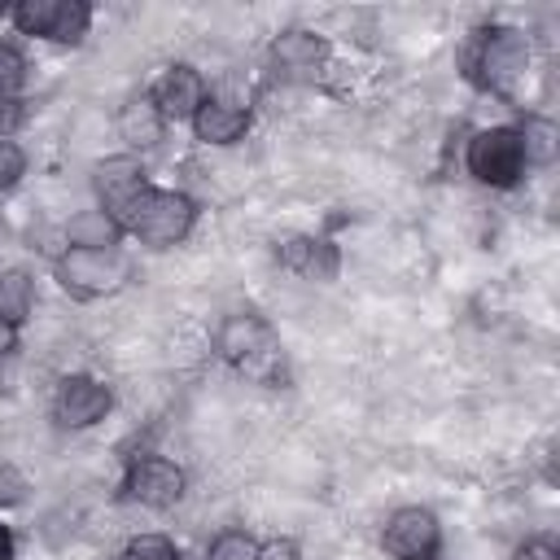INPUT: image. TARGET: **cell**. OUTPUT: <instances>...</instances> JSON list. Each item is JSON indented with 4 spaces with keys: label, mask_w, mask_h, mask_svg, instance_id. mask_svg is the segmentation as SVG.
<instances>
[{
    "label": "cell",
    "mask_w": 560,
    "mask_h": 560,
    "mask_svg": "<svg viewBox=\"0 0 560 560\" xmlns=\"http://www.w3.org/2000/svg\"><path fill=\"white\" fill-rule=\"evenodd\" d=\"M512 560H560V542L551 534H529L525 542H516Z\"/></svg>",
    "instance_id": "24"
},
{
    "label": "cell",
    "mask_w": 560,
    "mask_h": 560,
    "mask_svg": "<svg viewBox=\"0 0 560 560\" xmlns=\"http://www.w3.org/2000/svg\"><path fill=\"white\" fill-rule=\"evenodd\" d=\"M114 560H179V547L166 534H136L122 542V551Z\"/></svg>",
    "instance_id": "20"
},
{
    "label": "cell",
    "mask_w": 560,
    "mask_h": 560,
    "mask_svg": "<svg viewBox=\"0 0 560 560\" xmlns=\"http://www.w3.org/2000/svg\"><path fill=\"white\" fill-rule=\"evenodd\" d=\"M166 118L158 114V105L149 101V92H140V96H131L122 109H118V136H122V144H127V153H149V149H158L162 140H166Z\"/></svg>",
    "instance_id": "15"
},
{
    "label": "cell",
    "mask_w": 560,
    "mask_h": 560,
    "mask_svg": "<svg viewBox=\"0 0 560 560\" xmlns=\"http://www.w3.org/2000/svg\"><path fill=\"white\" fill-rule=\"evenodd\" d=\"M118 494L127 503H140L149 512H171L188 494V472L171 455H131L118 481Z\"/></svg>",
    "instance_id": "7"
},
{
    "label": "cell",
    "mask_w": 560,
    "mask_h": 560,
    "mask_svg": "<svg viewBox=\"0 0 560 560\" xmlns=\"http://www.w3.org/2000/svg\"><path fill=\"white\" fill-rule=\"evenodd\" d=\"M521 131V149H525V166H551L560 158V127L547 114H525L516 122Z\"/></svg>",
    "instance_id": "17"
},
{
    "label": "cell",
    "mask_w": 560,
    "mask_h": 560,
    "mask_svg": "<svg viewBox=\"0 0 560 560\" xmlns=\"http://www.w3.org/2000/svg\"><path fill=\"white\" fill-rule=\"evenodd\" d=\"M206 96H210V83H206V74H201L197 66H188V61L166 66V70L158 74V83L149 88V101L158 105V114L166 118V127L188 122V118L201 109Z\"/></svg>",
    "instance_id": "10"
},
{
    "label": "cell",
    "mask_w": 560,
    "mask_h": 560,
    "mask_svg": "<svg viewBox=\"0 0 560 560\" xmlns=\"http://www.w3.org/2000/svg\"><path fill=\"white\" fill-rule=\"evenodd\" d=\"M13 551H18V542H13V529L0 521V560H13Z\"/></svg>",
    "instance_id": "28"
},
{
    "label": "cell",
    "mask_w": 560,
    "mask_h": 560,
    "mask_svg": "<svg viewBox=\"0 0 560 560\" xmlns=\"http://www.w3.org/2000/svg\"><path fill=\"white\" fill-rule=\"evenodd\" d=\"M214 354L236 368L241 376L249 381H262V385H276L280 368H284V350H280V337L276 328L254 315V311H232L219 319L214 328Z\"/></svg>",
    "instance_id": "2"
},
{
    "label": "cell",
    "mask_w": 560,
    "mask_h": 560,
    "mask_svg": "<svg viewBox=\"0 0 560 560\" xmlns=\"http://www.w3.org/2000/svg\"><path fill=\"white\" fill-rule=\"evenodd\" d=\"M267 57L284 74H315L328 61V39L319 31H306V26H289L267 44Z\"/></svg>",
    "instance_id": "14"
},
{
    "label": "cell",
    "mask_w": 560,
    "mask_h": 560,
    "mask_svg": "<svg viewBox=\"0 0 560 560\" xmlns=\"http://www.w3.org/2000/svg\"><path fill=\"white\" fill-rule=\"evenodd\" d=\"M22 122V96H0V136H13Z\"/></svg>",
    "instance_id": "26"
},
{
    "label": "cell",
    "mask_w": 560,
    "mask_h": 560,
    "mask_svg": "<svg viewBox=\"0 0 560 560\" xmlns=\"http://www.w3.org/2000/svg\"><path fill=\"white\" fill-rule=\"evenodd\" d=\"M442 521L424 503H402L381 525V551L389 560H442Z\"/></svg>",
    "instance_id": "9"
},
{
    "label": "cell",
    "mask_w": 560,
    "mask_h": 560,
    "mask_svg": "<svg viewBox=\"0 0 560 560\" xmlns=\"http://www.w3.org/2000/svg\"><path fill=\"white\" fill-rule=\"evenodd\" d=\"M122 228L109 210L101 206H88V210H74L66 219V245L70 249H122Z\"/></svg>",
    "instance_id": "16"
},
{
    "label": "cell",
    "mask_w": 560,
    "mask_h": 560,
    "mask_svg": "<svg viewBox=\"0 0 560 560\" xmlns=\"http://www.w3.org/2000/svg\"><path fill=\"white\" fill-rule=\"evenodd\" d=\"M464 171L481 184V188H494V192H508L525 179V149H521V131L516 122H494V127H481L468 136L464 144Z\"/></svg>",
    "instance_id": "5"
},
{
    "label": "cell",
    "mask_w": 560,
    "mask_h": 560,
    "mask_svg": "<svg viewBox=\"0 0 560 560\" xmlns=\"http://www.w3.org/2000/svg\"><path fill=\"white\" fill-rule=\"evenodd\" d=\"M258 538L245 525H228L206 542V560H254Z\"/></svg>",
    "instance_id": "19"
},
{
    "label": "cell",
    "mask_w": 560,
    "mask_h": 560,
    "mask_svg": "<svg viewBox=\"0 0 560 560\" xmlns=\"http://www.w3.org/2000/svg\"><path fill=\"white\" fill-rule=\"evenodd\" d=\"M92 18L96 9L88 0H18L9 9V22L18 35L61 44V48H79L92 31Z\"/></svg>",
    "instance_id": "6"
},
{
    "label": "cell",
    "mask_w": 560,
    "mask_h": 560,
    "mask_svg": "<svg viewBox=\"0 0 560 560\" xmlns=\"http://www.w3.org/2000/svg\"><path fill=\"white\" fill-rule=\"evenodd\" d=\"M529 61H534V48H529V35L521 26H486L477 35V52H472V74L486 92L494 96H516V88L525 83L529 74Z\"/></svg>",
    "instance_id": "4"
},
{
    "label": "cell",
    "mask_w": 560,
    "mask_h": 560,
    "mask_svg": "<svg viewBox=\"0 0 560 560\" xmlns=\"http://www.w3.org/2000/svg\"><path fill=\"white\" fill-rule=\"evenodd\" d=\"M188 127H192V140L197 144H206V149H232V144H241L249 136L254 114L241 101H228V96H214L210 92L201 101V109L188 118Z\"/></svg>",
    "instance_id": "11"
},
{
    "label": "cell",
    "mask_w": 560,
    "mask_h": 560,
    "mask_svg": "<svg viewBox=\"0 0 560 560\" xmlns=\"http://www.w3.org/2000/svg\"><path fill=\"white\" fill-rule=\"evenodd\" d=\"M26 57H22V48L18 44H9V39H0V96H18L22 88H26Z\"/></svg>",
    "instance_id": "21"
},
{
    "label": "cell",
    "mask_w": 560,
    "mask_h": 560,
    "mask_svg": "<svg viewBox=\"0 0 560 560\" xmlns=\"http://www.w3.org/2000/svg\"><path fill=\"white\" fill-rule=\"evenodd\" d=\"M140 188H149V171H144V158L136 153H109L92 166V192H96V206L118 214Z\"/></svg>",
    "instance_id": "12"
},
{
    "label": "cell",
    "mask_w": 560,
    "mask_h": 560,
    "mask_svg": "<svg viewBox=\"0 0 560 560\" xmlns=\"http://www.w3.org/2000/svg\"><path fill=\"white\" fill-rule=\"evenodd\" d=\"M18 346H22V328L9 324V319H0V363H9L18 354Z\"/></svg>",
    "instance_id": "27"
},
{
    "label": "cell",
    "mask_w": 560,
    "mask_h": 560,
    "mask_svg": "<svg viewBox=\"0 0 560 560\" xmlns=\"http://www.w3.org/2000/svg\"><path fill=\"white\" fill-rule=\"evenodd\" d=\"M52 280L61 284V293H70L74 302H96V298H114L118 289H127L131 280V258L122 249H61L52 258Z\"/></svg>",
    "instance_id": "3"
},
{
    "label": "cell",
    "mask_w": 560,
    "mask_h": 560,
    "mask_svg": "<svg viewBox=\"0 0 560 560\" xmlns=\"http://www.w3.org/2000/svg\"><path fill=\"white\" fill-rule=\"evenodd\" d=\"M276 262L302 280H332L337 276V245L311 232H289L276 241Z\"/></svg>",
    "instance_id": "13"
},
{
    "label": "cell",
    "mask_w": 560,
    "mask_h": 560,
    "mask_svg": "<svg viewBox=\"0 0 560 560\" xmlns=\"http://www.w3.org/2000/svg\"><path fill=\"white\" fill-rule=\"evenodd\" d=\"M254 560H302V547H298V538L271 534V538H258V551H254Z\"/></svg>",
    "instance_id": "25"
},
{
    "label": "cell",
    "mask_w": 560,
    "mask_h": 560,
    "mask_svg": "<svg viewBox=\"0 0 560 560\" xmlns=\"http://www.w3.org/2000/svg\"><path fill=\"white\" fill-rule=\"evenodd\" d=\"M197 214H201V206H197L192 192L149 184L114 219H118L127 241H140L144 249H175V245H184L192 236Z\"/></svg>",
    "instance_id": "1"
},
{
    "label": "cell",
    "mask_w": 560,
    "mask_h": 560,
    "mask_svg": "<svg viewBox=\"0 0 560 560\" xmlns=\"http://www.w3.org/2000/svg\"><path fill=\"white\" fill-rule=\"evenodd\" d=\"M114 411V389L109 381L92 376V372H70L52 385V398H48V416L57 429L66 433H83V429H96L105 416Z\"/></svg>",
    "instance_id": "8"
},
{
    "label": "cell",
    "mask_w": 560,
    "mask_h": 560,
    "mask_svg": "<svg viewBox=\"0 0 560 560\" xmlns=\"http://www.w3.org/2000/svg\"><path fill=\"white\" fill-rule=\"evenodd\" d=\"M26 175V149L13 136H0V192H13Z\"/></svg>",
    "instance_id": "22"
},
{
    "label": "cell",
    "mask_w": 560,
    "mask_h": 560,
    "mask_svg": "<svg viewBox=\"0 0 560 560\" xmlns=\"http://www.w3.org/2000/svg\"><path fill=\"white\" fill-rule=\"evenodd\" d=\"M35 311V280L26 267H4L0 271V319L9 324H26Z\"/></svg>",
    "instance_id": "18"
},
{
    "label": "cell",
    "mask_w": 560,
    "mask_h": 560,
    "mask_svg": "<svg viewBox=\"0 0 560 560\" xmlns=\"http://www.w3.org/2000/svg\"><path fill=\"white\" fill-rule=\"evenodd\" d=\"M31 490V477L18 464H0V508H18Z\"/></svg>",
    "instance_id": "23"
}]
</instances>
